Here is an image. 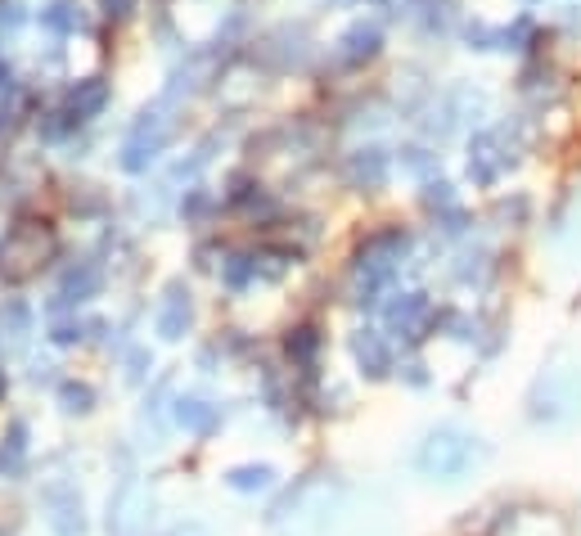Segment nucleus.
<instances>
[{
	"label": "nucleus",
	"instance_id": "nucleus-1",
	"mask_svg": "<svg viewBox=\"0 0 581 536\" xmlns=\"http://www.w3.org/2000/svg\"><path fill=\"white\" fill-rule=\"evenodd\" d=\"M473 460V442L464 433H455V428H442V433H433L424 442V451H419V469L433 473V478H460L464 469H469Z\"/></svg>",
	"mask_w": 581,
	"mask_h": 536
},
{
	"label": "nucleus",
	"instance_id": "nucleus-2",
	"mask_svg": "<svg viewBox=\"0 0 581 536\" xmlns=\"http://www.w3.org/2000/svg\"><path fill=\"white\" fill-rule=\"evenodd\" d=\"M145 514H149V496L136 487V482H131V487H122L118 496H113L109 527H113L118 536H136L140 523H145Z\"/></svg>",
	"mask_w": 581,
	"mask_h": 536
},
{
	"label": "nucleus",
	"instance_id": "nucleus-3",
	"mask_svg": "<svg viewBox=\"0 0 581 536\" xmlns=\"http://www.w3.org/2000/svg\"><path fill=\"white\" fill-rule=\"evenodd\" d=\"M545 532H563V527L550 514H514L500 523L496 536H545Z\"/></svg>",
	"mask_w": 581,
	"mask_h": 536
},
{
	"label": "nucleus",
	"instance_id": "nucleus-4",
	"mask_svg": "<svg viewBox=\"0 0 581 536\" xmlns=\"http://www.w3.org/2000/svg\"><path fill=\"white\" fill-rule=\"evenodd\" d=\"M271 478H275V473L266 469V464H244V469H230V487H235V491H262V487H271Z\"/></svg>",
	"mask_w": 581,
	"mask_h": 536
},
{
	"label": "nucleus",
	"instance_id": "nucleus-5",
	"mask_svg": "<svg viewBox=\"0 0 581 536\" xmlns=\"http://www.w3.org/2000/svg\"><path fill=\"white\" fill-rule=\"evenodd\" d=\"M419 316H424V302L410 293L406 302H397V307H392V329H415Z\"/></svg>",
	"mask_w": 581,
	"mask_h": 536
},
{
	"label": "nucleus",
	"instance_id": "nucleus-6",
	"mask_svg": "<svg viewBox=\"0 0 581 536\" xmlns=\"http://www.w3.org/2000/svg\"><path fill=\"white\" fill-rule=\"evenodd\" d=\"M23 464V428L10 433V446H0V473H14Z\"/></svg>",
	"mask_w": 581,
	"mask_h": 536
},
{
	"label": "nucleus",
	"instance_id": "nucleus-7",
	"mask_svg": "<svg viewBox=\"0 0 581 536\" xmlns=\"http://www.w3.org/2000/svg\"><path fill=\"white\" fill-rule=\"evenodd\" d=\"M181 424H190V428H212V410H203V401H181Z\"/></svg>",
	"mask_w": 581,
	"mask_h": 536
},
{
	"label": "nucleus",
	"instance_id": "nucleus-8",
	"mask_svg": "<svg viewBox=\"0 0 581 536\" xmlns=\"http://www.w3.org/2000/svg\"><path fill=\"white\" fill-rule=\"evenodd\" d=\"M356 352H361V361H370V365H374L370 374H383V365H388V356H383V347L374 343V338H361V343H356Z\"/></svg>",
	"mask_w": 581,
	"mask_h": 536
},
{
	"label": "nucleus",
	"instance_id": "nucleus-9",
	"mask_svg": "<svg viewBox=\"0 0 581 536\" xmlns=\"http://www.w3.org/2000/svg\"><path fill=\"white\" fill-rule=\"evenodd\" d=\"M167 536H208V527H199V523H181V527H172Z\"/></svg>",
	"mask_w": 581,
	"mask_h": 536
},
{
	"label": "nucleus",
	"instance_id": "nucleus-10",
	"mask_svg": "<svg viewBox=\"0 0 581 536\" xmlns=\"http://www.w3.org/2000/svg\"><path fill=\"white\" fill-rule=\"evenodd\" d=\"M0 392H5V374H0Z\"/></svg>",
	"mask_w": 581,
	"mask_h": 536
}]
</instances>
